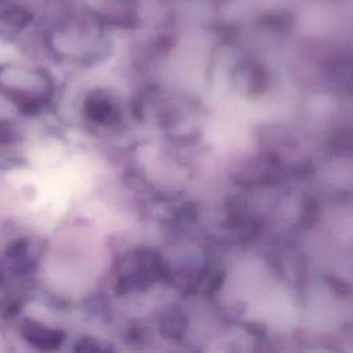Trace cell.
Returning <instances> with one entry per match:
<instances>
[{"label": "cell", "mask_w": 353, "mask_h": 353, "mask_svg": "<svg viewBox=\"0 0 353 353\" xmlns=\"http://www.w3.org/2000/svg\"><path fill=\"white\" fill-rule=\"evenodd\" d=\"M21 335L26 342L41 350H55L65 339V334L62 331L48 328L34 320H25L22 323Z\"/></svg>", "instance_id": "1"}, {"label": "cell", "mask_w": 353, "mask_h": 353, "mask_svg": "<svg viewBox=\"0 0 353 353\" xmlns=\"http://www.w3.org/2000/svg\"><path fill=\"white\" fill-rule=\"evenodd\" d=\"M112 102L102 95H92L85 101V110L88 116L97 123H105L109 117H112Z\"/></svg>", "instance_id": "2"}]
</instances>
